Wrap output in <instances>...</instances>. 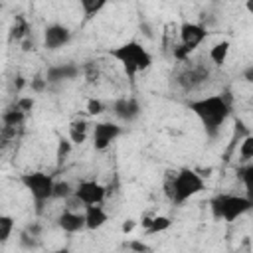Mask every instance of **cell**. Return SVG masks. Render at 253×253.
Segmentation results:
<instances>
[{
    "label": "cell",
    "mask_w": 253,
    "mask_h": 253,
    "mask_svg": "<svg viewBox=\"0 0 253 253\" xmlns=\"http://www.w3.org/2000/svg\"><path fill=\"white\" fill-rule=\"evenodd\" d=\"M188 107L200 119V123L204 125L206 132L210 136H215L217 130H219V126L225 123V119L231 113V97H229V93L211 95V97L190 101Z\"/></svg>",
    "instance_id": "cell-1"
},
{
    "label": "cell",
    "mask_w": 253,
    "mask_h": 253,
    "mask_svg": "<svg viewBox=\"0 0 253 253\" xmlns=\"http://www.w3.org/2000/svg\"><path fill=\"white\" fill-rule=\"evenodd\" d=\"M109 55L115 57V59H119V61L123 63L125 73H126V77H130V79H132L138 71L148 69L150 63H152V55H150L138 42H126V43H123V45H119V47H113V49H109Z\"/></svg>",
    "instance_id": "cell-2"
},
{
    "label": "cell",
    "mask_w": 253,
    "mask_h": 253,
    "mask_svg": "<svg viewBox=\"0 0 253 253\" xmlns=\"http://www.w3.org/2000/svg\"><path fill=\"white\" fill-rule=\"evenodd\" d=\"M210 208H211V215L215 219L233 221V219L241 217L243 213H247L253 208V200H249L245 196L217 194L215 198L210 200Z\"/></svg>",
    "instance_id": "cell-3"
},
{
    "label": "cell",
    "mask_w": 253,
    "mask_h": 253,
    "mask_svg": "<svg viewBox=\"0 0 253 253\" xmlns=\"http://www.w3.org/2000/svg\"><path fill=\"white\" fill-rule=\"evenodd\" d=\"M204 190V180L198 172L190 170V168H184L180 172L174 174V180H172V202L176 206L184 204L186 200H190L192 196H196L198 192Z\"/></svg>",
    "instance_id": "cell-4"
},
{
    "label": "cell",
    "mask_w": 253,
    "mask_h": 253,
    "mask_svg": "<svg viewBox=\"0 0 253 253\" xmlns=\"http://www.w3.org/2000/svg\"><path fill=\"white\" fill-rule=\"evenodd\" d=\"M20 182L26 186V190L32 194L36 202V211H43V204L51 200V190H53V178L43 172H28L20 176Z\"/></svg>",
    "instance_id": "cell-5"
},
{
    "label": "cell",
    "mask_w": 253,
    "mask_h": 253,
    "mask_svg": "<svg viewBox=\"0 0 253 253\" xmlns=\"http://www.w3.org/2000/svg\"><path fill=\"white\" fill-rule=\"evenodd\" d=\"M73 194L81 200L83 206H99L107 196V188L95 180H87V182H81L77 190H73Z\"/></svg>",
    "instance_id": "cell-6"
},
{
    "label": "cell",
    "mask_w": 253,
    "mask_h": 253,
    "mask_svg": "<svg viewBox=\"0 0 253 253\" xmlns=\"http://www.w3.org/2000/svg\"><path fill=\"white\" fill-rule=\"evenodd\" d=\"M123 134V128L115 123H97L93 126V146L95 150H105L111 146L115 138Z\"/></svg>",
    "instance_id": "cell-7"
},
{
    "label": "cell",
    "mask_w": 253,
    "mask_h": 253,
    "mask_svg": "<svg viewBox=\"0 0 253 253\" xmlns=\"http://www.w3.org/2000/svg\"><path fill=\"white\" fill-rule=\"evenodd\" d=\"M206 38V28L200 24H192V22H184L180 26V40L182 45L188 47L190 51H194Z\"/></svg>",
    "instance_id": "cell-8"
},
{
    "label": "cell",
    "mask_w": 253,
    "mask_h": 253,
    "mask_svg": "<svg viewBox=\"0 0 253 253\" xmlns=\"http://www.w3.org/2000/svg\"><path fill=\"white\" fill-rule=\"evenodd\" d=\"M71 40V32L61 24H49L43 32V45L47 49H59Z\"/></svg>",
    "instance_id": "cell-9"
},
{
    "label": "cell",
    "mask_w": 253,
    "mask_h": 253,
    "mask_svg": "<svg viewBox=\"0 0 253 253\" xmlns=\"http://www.w3.org/2000/svg\"><path fill=\"white\" fill-rule=\"evenodd\" d=\"M113 113L125 123H132L140 115V105L136 99H117L113 103Z\"/></svg>",
    "instance_id": "cell-10"
},
{
    "label": "cell",
    "mask_w": 253,
    "mask_h": 253,
    "mask_svg": "<svg viewBox=\"0 0 253 253\" xmlns=\"http://www.w3.org/2000/svg\"><path fill=\"white\" fill-rule=\"evenodd\" d=\"M77 75H79V67H77V65H73V63H63V65H53V67H49L43 79H45L47 85H49V83H61V81H65V79H75Z\"/></svg>",
    "instance_id": "cell-11"
},
{
    "label": "cell",
    "mask_w": 253,
    "mask_h": 253,
    "mask_svg": "<svg viewBox=\"0 0 253 253\" xmlns=\"http://www.w3.org/2000/svg\"><path fill=\"white\" fill-rule=\"evenodd\" d=\"M57 225L67 231V233H77L81 229H85V217L81 211H63L59 217H57Z\"/></svg>",
    "instance_id": "cell-12"
},
{
    "label": "cell",
    "mask_w": 253,
    "mask_h": 253,
    "mask_svg": "<svg viewBox=\"0 0 253 253\" xmlns=\"http://www.w3.org/2000/svg\"><path fill=\"white\" fill-rule=\"evenodd\" d=\"M83 217H85V227L87 229H99L107 221V213L101 206H85Z\"/></svg>",
    "instance_id": "cell-13"
},
{
    "label": "cell",
    "mask_w": 253,
    "mask_h": 253,
    "mask_svg": "<svg viewBox=\"0 0 253 253\" xmlns=\"http://www.w3.org/2000/svg\"><path fill=\"white\" fill-rule=\"evenodd\" d=\"M142 225H144L146 235H152V233H160V231L168 229L172 225V221H170V217L156 215V217H144L142 219Z\"/></svg>",
    "instance_id": "cell-14"
},
{
    "label": "cell",
    "mask_w": 253,
    "mask_h": 253,
    "mask_svg": "<svg viewBox=\"0 0 253 253\" xmlns=\"http://www.w3.org/2000/svg\"><path fill=\"white\" fill-rule=\"evenodd\" d=\"M227 53H229V42L223 40V42L215 43V45L210 49V59L213 61V65L221 67V65L225 63V59H227Z\"/></svg>",
    "instance_id": "cell-15"
},
{
    "label": "cell",
    "mask_w": 253,
    "mask_h": 253,
    "mask_svg": "<svg viewBox=\"0 0 253 253\" xmlns=\"http://www.w3.org/2000/svg\"><path fill=\"white\" fill-rule=\"evenodd\" d=\"M87 138V123L85 121H73L69 125V142L71 144H81Z\"/></svg>",
    "instance_id": "cell-16"
},
{
    "label": "cell",
    "mask_w": 253,
    "mask_h": 253,
    "mask_svg": "<svg viewBox=\"0 0 253 253\" xmlns=\"http://www.w3.org/2000/svg\"><path fill=\"white\" fill-rule=\"evenodd\" d=\"M81 8H83V14H85V20H91L93 16H97L103 8H105V0H81L79 2Z\"/></svg>",
    "instance_id": "cell-17"
},
{
    "label": "cell",
    "mask_w": 253,
    "mask_h": 253,
    "mask_svg": "<svg viewBox=\"0 0 253 253\" xmlns=\"http://www.w3.org/2000/svg\"><path fill=\"white\" fill-rule=\"evenodd\" d=\"M24 119H26V115L20 113V111H16L14 107L6 109L4 115H2V123H4V126H16V128H18V126H22Z\"/></svg>",
    "instance_id": "cell-18"
},
{
    "label": "cell",
    "mask_w": 253,
    "mask_h": 253,
    "mask_svg": "<svg viewBox=\"0 0 253 253\" xmlns=\"http://www.w3.org/2000/svg\"><path fill=\"white\" fill-rule=\"evenodd\" d=\"M28 22L22 18V16H16L14 20V26L10 30V40H26L28 38Z\"/></svg>",
    "instance_id": "cell-19"
},
{
    "label": "cell",
    "mask_w": 253,
    "mask_h": 253,
    "mask_svg": "<svg viewBox=\"0 0 253 253\" xmlns=\"http://www.w3.org/2000/svg\"><path fill=\"white\" fill-rule=\"evenodd\" d=\"M14 229V217L0 213V243H6Z\"/></svg>",
    "instance_id": "cell-20"
},
{
    "label": "cell",
    "mask_w": 253,
    "mask_h": 253,
    "mask_svg": "<svg viewBox=\"0 0 253 253\" xmlns=\"http://www.w3.org/2000/svg\"><path fill=\"white\" fill-rule=\"evenodd\" d=\"M71 194H73V190H71L69 182H63V180H59V182H53L51 198H57V200H65V198H69Z\"/></svg>",
    "instance_id": "cell-21"
},
{
    "label": "cell",
    "mask_w": 253,
    "mask_h": 253,
    "mask_svg": "<svg viewBox=\"0 0 253 253\" xmlns=\"http://www.w3.org/2000/svg\"><path fill=\"white\" fill-rule=\"evenodd\" d=\"M239 176H241V180H243V184H245V188H247V198L251 200V194H253V186H251V178H253V164H251V162H247V164L239 170Z\"/></svg>",
    "instance_id": "cell-22"
},
{
    "label": "cell",
    "mask_w": 253,
    "mask_h": 253,
    "mask_svg": "<svg viewBox=\"0 0 253 253\" xmlns=\"http://www.w3.org/2000/svg\"><path fill=\"white\" fill-rule=\"evenodd\" d=\"M71 142H69V138H59V144H57V152H55V158H57V164L61 166L63 162H65V158L69 156V152H71Z\"/></svg>",
    "instance_id": "cell-23"
},
{
    "label": "cell",
    "mask_w": 253,
    "mask_h": 253,
    "mask_svg": "<svg viewBox=\"0 0 253 253\" xmlns=\"http://www.w3.org/2000/svg\"><path fill=\"white\" fill-rule=\"evenodd\" d=\"M18 239H20V245H22L24 249H28V251L40 247V237H34V235H30L28 231H22Z\"/></svg>",
    "instance_id": "cell-24"
},
{
    "label": "cell",
    "mask_w": 253,
    "mask_h": 253,
    "mask_svg": "<svg viewBox=\"0 0 253 253\" xmlns=\"http://www.w3.org/2000/svg\"><path fill=\"white\" fill-rule=\"evenodd\" d=\"M239 154H241V158L247 160V162L253 158V136H251V134H247V136L243 138L241 148H239Z\"/></svg>",
    "instance_id": "cell-25"
},
{
    "label": "cell",
    "mask_w": 253,
    "mask_h": 253,
    "mask_svg": "<svg viewBox=\"0 0 253 253\" xmlns=\"http://www.w3.org/2000/svg\"><path fill=\"white\" fill-rule=\"evenodd\" d=\"M16 111H20V113H30L32 109H34V99L32 97H22V99H18L14 105H12Z\"/></svg>",
    "instance_id": "cell-26"
},
{
    "label": "cell",
    "mask_w": 253,
    "mask_h": 253,
    "mask_svg": "<svg viewBox=\"0 0 253 253\" xmlns=\"http://www.w3.org/2000/svg\"><path fill=\"white\" fill-rule=\"evenodd\" d=\"M81 208H85V206L81 204V200H79L75 194H71L69 198H65V210H67V211H79Z\"/></svg>",
    "instance_id": "cell-27"
},
{
    "label": "cell",
    "mask_w": 253,
    "mask_h": 253,
    "mask_svg": "<svg viewBox=\"0 0 253 253\" xmlns=\"http://www.w3.org/2000/svg\"><path fill=\"white\" fill-rule=\"evenodd\" d=\"M105 111V105L99 99H89L87 101V113L89 115H101Z\"/></svg>",
    "instance_id": "cell-28"
},
{
    "label": "cell",
    "mask_w": 253,
    "mask_h": 253,
    "mask_svg": "<svg viewBox=\"0 0 253 253\" xmlns=\"http://www.w3.org/2000/svg\"><path fill=\"white\" fill-rule=\"evenodd\" d=\"M32 89H34L36 93H43V91L47 89V81H45L43 77H40V75H38V77H34V79H32Z\"/></svg>",
    "instance_id": "cell-29"
},
{
    "label": "cell",
    "mask_w": 253,
    "mask_h": 253,
    "mask_svg": "<svg viewBox=\"0 0 253 253\" xmlns=\"http://www.w3.org/2000/svg\"><path fill=\"white\" fill-rule=\"evenodd\" d=\"M132 251H136V253H150V247L144 243V241H128L126 243Z\"/></svg>",
    "instance_id": "cell-30"
},
{
    "label": "cell",
    "mask_w": 253,
    "mask_h": 253,
    "mask_svg": "<svg viewBox=\"0 0 253 253\" xmlns=\"http://www.w3.org/2000/svg\"><path fill=\"white\" fill-rule=\"evenodd\" d=\"M190 53H192V51H190L188 47H184V45H178V47L174 49V57H176V59H186Z\"/></svg>",
    "instance_id": "cell-31"
},
{
    "label": "cell",
    "mask_w": 253,
    "mask_h": 253,
    "mask_svg": "<svg viewBox=\"0 0 253 253\" xmlns=\"http://www.w3.org/2000/svg\"><path fill=\"white\" fill-rule=\"evenodd\" d=\"M24 231H28V233L34 235V237H40V233H42V225H40V223H30V225H26Z\"/></svg>",
    "instance_id": "cell-32"
},
{
    "label": "cell",
    "mask_w": 253,
    "mask_h": 253,
    "mask_svg": "<svg viewBox=\"0 0 253 253\" xmlns=\"http://www.w3.org/2000/svg\"><path fill=\"white\" fill-rule=\"evenodd\" d=\"M134 225H136V221H134V219H128V221H125V223H123V227H121V229H123V233H128V231H132V229H134Z\"/></svg>",
    "instance_id": "cell-33"
},
{
    "label": "cell",
    "mask_w": 253,
    "mask_h": 253,
    "mask_svg": "<svg viewBox=\"0 0 253 253\" xmlns=\"http://www.w3.org/2000/svg\"><path fill=\"white\" fill-rule=\"evenodd\" d=\"M24 83H26V81H24V77H22V75H18V77L14 79V87H16V91H20V89L24 87Z\"/></svg>",
    "instance_id": "cell-34"
},
{
    "label": "cell",
    "mask_w": 253,
    "mask_h": 253,
    "mask_svg": "<svg viewBox=\"0 0 253 253\" xmlns=\"http://www.w3.org/2000/svg\"><path fill=\"white\" fill-rule=\"evenodd\" d=\"M243 77H245V81H249V83L253 81V67H251V65H249V67L245 69V73H243Z\"/></svg>",
    "instance_id": "cell-35"
},
{
    "label": "cell",
    "mask_w": 253,
    "mask_h": 253,
    "mask_svg": "<svg viewBox=\"0 0 253 253\" xmlns=\"http://www.w3.org/2000/svg\"><path fill=\"white\" fill-rule=\"evenodd\" d=\"M22 49H24V51H30V49H32V42H30V38H26V40L22 42Z\"/></svg>",
    "instance_id": "cell-36"
},
{
    "label": "cell",
    "mask_w": 253,
    "mask_h": 253,
    "mask_svg": "<svg viewBox=\"0 0 253 253\" xmlns=\"http://www.w3.org/2000/svg\"><path fill=\"white\" fill-rule=\"evenodd\" d=\"M51 253H69V249L63 247V249H55V251H51Z\"/></svg>",
    "instance_id": "cell-37"
}]
</instances>
